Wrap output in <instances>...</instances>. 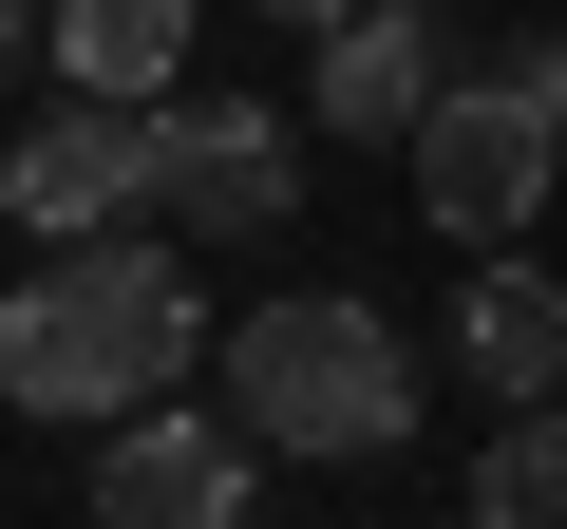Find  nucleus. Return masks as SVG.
<instances>
[{"label":"nucleus","instance_id":"nucleus-1","mask_svg":"<svg viewBox=\"0 0 567 529\" xmlns=\"http://www.w3.org/2000/svg\"><path fill=\"white\" fill-rule=\"evenodd\" d=\"M189 341H208L189 264H171L152 227H76V246H39V284L0 303V397L114 435V416H152V397L189 378Z\"/></svg>","mask_w":567,"mask_h":529},{"label":"nucleus","instance_id":"nucleus-2","mask_svg":"<svg viewBox=\"0 0 567 529\" xmlns=\"http://www.w3.org/2000/svg\"><path fill=\"white\" fill-rule=\"evenodd\" d=\"M227 416H246L265 454H398V435H416V341H398L379 303H341V284L246 303V322H227Z\"/></svg>","mask_w":567,"mask_h":529},{"label":"nucleus","instance_id":"nucleus-3","mask_svg":"<svg viewBox=\"0 0 567 529\" xmlns=\"http://www.w3.org/2000/svg\"><path fill=\"white\" fill-rule=\"evenodd\" d=\"M398 152H416V208H435L454 246H529L548 189H567V114H548L529 76H435V114H416Z\"/></svg>","mask_w":567,"mask_h":529},{"label":"nucleus","instance_id":"nucleus-4","mask_svg":"<svg viewBox=\"0 0 567 529\" xmlns=\"http://www.w3.org/2000/svg\"><path fill=\"white\" fill-rule=\"evenodd\" d=\"M152 208H171L189 246H265L284 208H303L284 114H265V95H152Z\"/></svg>","mask_w":567,"mask_h":529},{"label":"nucleus","instance_id":"nucleus-5","mask_svg":"<svg viewBox=\"0 0 567 529\" xmlns=\"http://www.w3.org/2000/svg\"><path fill=\"white\" fill-rule=\"evenodd\" d=\"M0 208H20L39 246H76V227H133V208H152V114H133V95H58L20 152H0Z\"/></svg>","mask_w":567,"mask_h":529},{"label":"nucleus","instance_id":"nucleus-6","mask_svg":"<svg viewBox=\"0 0 567 529\" xmlns=\"http://www.w3.org/2000/svg\"><path fill=\"white\" fill-rule=\"evenodd\" d=\"M246 454H265L246 416H171V397H152V416H114V454H95V529H246V491H265Z\"/></svg>","mask_w":567,"mask_h":529},{"label":"nucleus","instance_id":"nucleus-7","mask_svg":"<svg viewBox=\"0 0 567 529\" xmlns=\"http://www.w3.org/2000/svg\"><path fill=\"white\" fill-rule=\"evenodd\" d=\"M435 0H341L322 20V133H416L435 114Z\"/></svg>","mask_w":567,"mask_h":529},{"label":"nucleus","instance_id":"nucleus-8","mask_svg":"<svg viewBox=\"0 0 567 529\" xmlns=\"http://www.w3.org/2000/svg\"><path fill=\"white\" fill-rule=\"evenodd\" d=\"M454 378H473V397H511V416L567 378V284H548L529 246H473V303H454Z\"/></svg>","mask_w":567,"mask_h":529},{"label":"nucleus","instance_id":"nucleus-9","mask_svg":"<svg viewBox=\"0 0 567 529\" xmlns=\"http://www.w3.org/2000/svg\"><path fill=\"white\" fill-rule=\"evenodd\" d=\"M189 20L208 0H39V58H58V95H171L189 76Z\"/></svg>","mask_w":567,"mask_h":529},{"label":"nucleus","instance_id":"nucleus-10","mask_svg":"<svg viewBox=\"0 0 567 529\" xmlns=\"http://www.w3.org/2000/svg\"><path fill=\"white\" fill-rule=\"evenodd\" d=\"M473 529H567V416H548V397L473 454Z\"/></svg>","mask_w":567,"mask_h":529},{"label":"nucleus","instance_id":"nucleus-11","mask_svg":"<svg viewBox=\"0 0 567 529\" xmlns=\"http://www.w3.org/2000/svg\"><path fill=\"white\" fill-rule=\"evenodd\" d=\"M511 76H529V95H548V114H567V20H548V39H529V58H511Z\"/></svg>","mask_w":567,"mask_h":529},{"label":"nucleus","instance_id":"nucleus-12","mask_svg":"<svg viewBox=\"0 0 567 529\" xmlns=\"http://www.w3.org/2000/svg\"><path fill=\"white\" fill-rule=\"evenodd\" d=\"M0 58H39V0H0Z\"/></svg>","mask_w":567,"mask_h":529},{"label":"nucleus","instance_id":"nucleus-13","mask_svg":"<svg viewBox=\"0 0 567 529\" xmlns=\"http://www.w3.org/2000/svg\"><path fill=\"white\" fill-rule=\"evenodd\" d=\"M265 20H303V39H322V20H341V0H265Z\"/></svg>","mask_w":567,"mask_h":529}]
</instances>
